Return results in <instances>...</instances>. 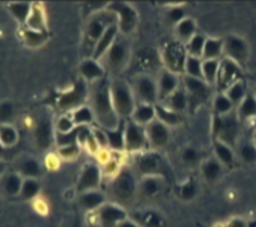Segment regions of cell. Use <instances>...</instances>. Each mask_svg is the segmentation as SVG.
Returning a JSON list of instances; mask_svg holds the SVG:
<instances>
[{"label":"cell","mask_w":256,"mask_h":227,"mask_svg":"<svg viewBox=\"0 0 256 227\" xmlns=\"http://www.w3.org/2000/svg\"><path fill=\"white\" fill-rule=\"evenodd\" d=\"M92 109H93L96 121L103 130L118 129L121 120L114 111L111 98V87L106 81L96 84L92 93Z\"/></svg>","instance_id":"cell-1"},{"label":"cell","mask_w":256,"mask_h":227,"mask_svg":"<svg viewBox=\"0 0 256 227\" xmlns=\"http://www.w3.org/2000/svg\"><path fill=\"white\" fill-rule=\"evenodd\" d=\"M110 87H111L112 103L118 118L121 121H125L129 117L132 118L136 105L133 91L129 85L122 80H114L112 81V84H110Z\"/></svg>","instance_id":"cell-2"},{"label":"cell","mask_w":256,"mask_h":227,"mask_svg":"<svg viewBox=\"0 0 256 227\" xmlns=\"http://www.w3.org/2000/svg\"><path fill=\"white\" fill-rule=\"evenodd\" d=\"M241 77V67L233 60L223 59L220 62L219 72H218L216 87L219 91L228 90L233 84L238 82Z\"/></svg>","instance_id":"cell-3"},{"label":"cell","mask_w":256,"mask_h":227,"mask_svg":"<svg viewBox=\"0 0 256 227\" xmlns=\"http://www.w3.org/2000/svg\"><path fill=\"white\" fill-rule=\"evenodd\" d=\"M107 8L111 12L118 14V30L121 32L128 35L134 30L136 21H138V15L132 6L125 3H121V1H114L110 5H107Z\"/></svg>","instance_id":"cell-4"},{"label":"cell","mask_w":256,"mask_h":227,"mask_svg":"<svg viewBox=\"0 0 256 227\" xmlns=\"http://www.w3.org/2000/svg\"><path fill=\"white\" fill-rule=\"evenodd\" d=\"M86 85H85V81L84 80H80L78 81L74 87L70 91L67 93L62 94L58 100V107L60 109H78V107H82V103H84L85 98H86Z\"/></svg>","instance_id":"cell-5"},{"label":"cell","mask_w":256,"mask_h":227,"mask_svg":"<svg viewBox=\"0 0 256 227\" xmlns=\"http://www.w3.org/2000/svg\"><path fill=\"white\" fill-rule=\"evenodd\" d=\"M136 180L129 171H121L112 184L114 195L120 201H129L136 193Z\"/></svg>","instance_id":"cell-6"},{"label":"cell","mask_w":256,"mask_h":227,"mask_svg":"<svg viewBox=\"0 0 256 227\" xmlns=\"http://www.w3.org/2000/svg\"><path fill=\"white\" fill-rule=\"evenodd\" d=\"M148 138L143 126L129 121L125 127V149L130 152H136L146 147Z\"/></svg>","instance_id":"cell-7"},{"label":"cell","mask_w":256,"mask_h":227,"mask_svg":"<svg viewBox=\"0 0 256 227\" xmlns=\"http://www.w3.org/2000/svg\"><path fill=\"white\" fill-rule=\"evenodd\" d=\"M224 53L228 59L233 60L241 66L242 63L246 62L248 58V46L241 37L234 35L228 36L224 40Z\"/></svg>","instance_id":"cell-8"},{"label":"cell","mask_w":256,"mask_h":227,"mask_svg":"<svg viewBox=\"0 0 256 227\" xmlns=\"http://www.w3.org/2000/svg\"><path fill=\"white\" fill-rule=\"evenodd\" d=\"M98 217L102 227H118L121 222L128 220V213L118 206L104 204L98 210Z\"/></svg>","instance_id":"cell-9"},{"label":"cell","mask_w":256,"mask_h":227,"mask_svg":"<svg viewBox=\"0 0 256 227\" xmlns=\"http://www.w3.org/2000/svg\"><path fill=\"white\" fill-rule=\"evenodd\" d=\"M108 67L114 71H120L122 67H125L128 59H129V48L125 41L116 40L110 48V50L106 54Z\"/></svg>","instance_id":"cell-10"},{"label":"cell","mask_w":256,"mask_h":227,"mask_svg":"<svg viewBox=\"0 0 256 227\" xmlns=\"http://www.w3.org/2000/svg\"><path fill=\"white\" fill-rule=\"evenodd\" d=\"M164 59L168 64L169 71L176 73V72L184 69L187 55L180 44H170L166 46L165 51H164Z\"/></svg>","instance_id":"cell-11"},{"label":"cell","mask_w":256,"mask_h":227,"mask_svg":"<svg viewBox=\"0 0 256 227\" xmlns=\"http://www.w3.org/2000/svg\"><path fill=\"white\" fill-rule=\"evenodd\" d=\"M136 93L139 98L142 99L144 104H154L158 99V87L157 84L150 76H139L136 81Z\"/></svg>","instance_id":"cell-12"},{"label":"cell","mask_w":256,"mask_h":227,"mask_svg":"<svg viewBox=\"0 0 256 227\" xmlns=\"http://www.w3.org/2000/svg\"><path fill=\"white\" fill-rule=\"evenodd\" d=\"M100 183V170L96 165H88L82 170L78 183V192L82 194L85 192L96 190Z\"/></svg>","instance_id":"cell-13"},{"label":"cell","mask_w":256,"mask_h":227,"mask_svg":"<svg viewBox=\"0 0 256 227\" xmlns=\"http://www.w3.org/2000/svg\"><path fill=\"white\" fill-rule=\"evenodd\" d=\"M138 168L146 176H157L162 172L164 162L157 153H144L138 158Z\"/></svg>","instance_id":"cell-14"},{"label":"cell","mask_w":256,"mask_h":227,"mask_svg":"<svg viewBox=\"0 0 256 227\" xmlns=\"http://www.w3.org/2000/svg\"><path fill=\"white\" fill-rule=\"evenodd\" d=\"M146 132H147L148 141L154 147L162 148L169 143V127L161 121L154 120V122L150 123L146 129Z\"/></svg>","instance_id":"cell-15"},{"label":"cell","mask_w":256,"mask_h":227,"mask_svg":"<svg viewBox=\"0 0 256 227\" xmlns=\"http://www.w3.org/2000/svg\"><path fill=\"white\" fill-rule=\"evenodd\" d=\"M118 23H114L104 31L103 36L100 37L96 44V48H94L93 51V59L98 60L107 54V51L110 50V48L112 46L114 41H116V37H118Z\"/></svg>","instance_id":"cell-16"},{"label":"cell","mask_w":256,"mask_h":227,"mask_svg":"<svg viewBox=\"0 0 256 227\" xmlns=\"http://www.w3.org/2000/svg\"><path fill=\"white\" fill-rule=\"evenodd\" d=\"M178 76L174 72L169 71V69H165V71L161 72L160 78H158V99L164 100V99H168L172 95L174 91L179 89L178 87Z\"/></svg>","instance_id":"cell-17"},{"label":"cell","mask_w":256,"mask_h":227,"mask_svg":"<svg viewBox=\"0 0 256 227\" xmlns=\"http://www.w3.org/2000/svg\"><path fill=\"white\" fill-rule=\"evenodd\" d=\"M80 75L84 78V81H100L104 76V69L100 66L98 60L89 58V59L82 60L80 67H78Z\"/></svg>","instance_id":"cell-18"},{"label":"cell","mask_w":256,"mask_h":227,"mask_svg":"<svg viewBox=\"0 0 256 227\" xmlns=\"http://www.w3.org/2000/svg\"><path fill=\"white\" fill-rule=\"evenodd\" d=\"M183 84L193 96H197L198 99H204L208 96L210 87L204 78L190 77V76L186 75L183 77Z\"/></svg>","instance_id":"cell-19"},{"label":"cell","mask_w":256,"mask_h":227,"mask_svg":"<svg viewBox=\"0 0 256 227\" xmlns=\"http://www.w3.org/2000/svg\"><path fill=\"white\" fill-rule=\"evenodd\" d=\"M106 198L98 190H90V192H85L80 194L78 202L84 207L85 210L93 211V210H100V207L104 206Z\"/></svg>","instance_id":"cell-20"},{"label":"cell","mask_w":256,"mask_h":227,"mask_svg":"<svg viewBox=\"0 0 256 227\" xmlns=\"http://www.w3.org/2000/svg\"><path fill=\"white\" fill-rule=\"evenodd\" d=\"M154 118H156L154 105L144 104V103L140 105H136V111H134L133 116H132V121L140 126H148L151 122H154Z\"/></svg>","instance_id":"cell-21"},{"label":"cell","mask_w":256,"mask_h":227,"mask_svg":"<svg viewBox=\"0 0 256 227\" xmlns=\"http://www.w3.org/2000/svg\"><path fill=\"white\" fill-rule=\"evenodd\" d=\"M125 121H121L118 129L106 130L107 138H108V147L114 150L125 149Z\"/></svg>","instance_id":"cell-22"},{"label":"cell","mask_w":256,"mask_h":227,"mask_svg":"<svg viewBox=\"0 0 256 227\" xmlns=\"http://www.w3.org/2000/svg\"><path fill=\"white\" fill-rule=\"evenodd\" d=\"M237 134L238 127L236 121L233 118H230V117L223 118V127H222L219 135H218V138L220 139V141L226 143V145L233 144L236 141V138H237Z\"/></svg>","instance_id":"cell-23"},{"label":"cell","mask_w":256,"mask_h":227,"mask_svg":"<svg viewBox=\"0 0 256 227\" xmlns=\"http://www.w3.org/2000/svg\"><path fill=\"white\" fill-rule=\"evenodd\" d=\"M35 138H36L38 145L42 149H46V148L50 147L53 136H52L50 122L48 120L40 121L36 127V131H35Z\"/></svg>","instance_id":"cell-24"},{"label":"cell","mask_w":256,"mask_h":227,"mask_svg":"<svg viewBox=\"0 0 256 227\" xmlns=\"http://www.w3.org/2000/svg\"><path fill=\"white\" fill-rule=\"evenodd\" d=\"M136 217H134V221L142 227H164L162 217L158 213L152 212V211H146V212L136 213Z\"/></svg>","instance_id":"cell-25"},{"label":"cell","mask_w":256,"mask_h":227,"mask_svg":"<svg viewBox=\"0 0 256 227\" xmlns=\"http://www.w3.org/2000/svg\"><path fill=\"white\" fill-rule=\"evenodd\" d=\"M26 23L28 26V30L46 32V15H44V10H42V6L32 5L30 17H28Z\"/></svg>","instance_id":"cell-26"},{"label":"cell","mask_w":256,"mask_h":227,"mask_svg":"<svg viewBox=\"0 0 256 227\" xmlns=\"http://www.w3.org/2000/svg\"><path fill=\"white\" fill-rule=\"evenodd\" d=\"M104 22L106 18L103 17V15H98V17L93 18V19L89 22V24H88V36L90 37V40L96 41H96L102 37L104 31L111 26V24H106Z\"/></svg>","instance_id":"cell-27"},{"label":"cell","mask_w":256,"mask_h":227,"mask_svg":"<svg viewBox=\"0 0 256 227\" xmlns=\"http://www.w3.org/2000/svg\"><path fill=\"white\" fill-rule=\"evenodd\" d=\"M224 51V41L219 39H206L205 48L202 58L204 60L218 59L219 55Z\"/></svg>","instance_id":"cell-28"},{"label":"cell","mask_w":256,"mask_h":227,"mask_svg":"<svg viewBox=\"0 0 256 227\" xmlns=\"http://www.w3.org/2000/svg\"><path fill=\"white\" fill-rule=\"evenodd\" d=\"M154 109H156L157 120L165 123L166 126H175L182 121L180 114L178 112L172 111L169 108L162 107V105H154Z\"/></svg>","instance_id":"cell-29"},{"label":"cell","mask_w":256,"mask_h":227,"mask_svg":"<svg viewBox=\"0 0 256 227\" xmlns=\"http://www.w3.org/2000/svg\"><path fill=\"white\" fill-rule=\"evenodd\" d=\"M220 62L218 59L202 60V76L208 85H216Z\"/></svg>","instance_id":"cell-30"},{"label":"cell","mask_w":256,"mask_h":227,"mask_svg":"<svg viewBox=\"0 0 256 227\" xmlns=\"http://www.w3.org/2000/svg\"><path fill=\"white\" fill-rule=\"evenodd\" d=\"M31 9H32V5L30 3H26V1H21V3H10L8 5V10L10 12V14L20 21L21 23H24L28 22V17H30Z\"/></svg>","instance_id":"cell-31"},{"label":"cell","mask_w":256,"mask_h":227,"mask_svg":"<svg viewBox=\"0 0 256 227\" xmlns=\"http://www.w3.org/2000/svg\"><path fill=\"white\" fill-rule=\"evenodd\" d=\"M94 120H96V117H94L92 107H88V105H82V107H78V109H75V111H74L72 121L75 125L86 126V123H92Z\"/></svg>","instance_id":"cell-32"},{"label":"cell","mask_w":256,"mask_h":227,"mask_svg":"<svg viewBox=\"0 0 256 227\" xmlns=\"http://www.w3.org/2000/svg\"><path fill=\"white\" fill-rule=\"evenodd\" d=\"M214 150L218 159H219L222 163H224V165L226 166L232 165L233 161H234V154H233L232 149H230L226 143L216 140L214 143Z\"/></svg>","instance_id":"cell-33"},{"label":"cell","mask_w":256,"mask_h":227,"mask_svg":"<svg viewBox=\"0 0 256 227\" xmlns=\"http://www.w3.org/2000/svg\"><path fill=\"white\" fill-rule=\"evenodd\" d=\"M168 102H169V104H168L169 109L179 113L187 107V95L184 93V90L178 89L168 98Z\"/></svg>","instance_id":"cell-34"},{"label":"cell","mask_w":256,"mask_h":227,"mask_svg":"<svg viewBox=\"0 0 256 227\" xmlns=\"http://www.w3.org/2000/svg\"><path fill=\"white\" fill-rule=\"evenodd\" d=\"M206 39L200 33H196L193 36L192 39L188 41L187 44V51L188 55H192V57L196 58H202V54H204V48H205Z\"/></svg>","instance_id":"cell-35"},{"label":"cell","mask_w":256,"mask_h":227,"mask_svg":"<svg viewBox=\"0 0 256 227\" xmlns=\"http://www.w3.org/2000/svg\"><path fill=\"white\" fill-rule=\"evenodd\" d=\"M184 71H186V75L190 76V77L204 78V76H202L201 58H196V57H192V55H187V59H186V66H184Z\"/></svg>","instance_id":"cell-36"},{"label":"cell","mask_w":256,"mask_h":227,"mask_svg":"<svg viewBox=\"0 0 256 227\" xmlns=\"http://www.w3.org/2000/svg\"><path fill=\"white\" fill-rule=\"evenodd\" d=\"M196 24L190 18H184L183 21L176 24V32L182 40H188L190 41L193 36L196 35Z\"/></svg>","instance_id":"cell-37"},{"label":"cell","mask_w":256,"mask_h":227,"mask_svg":"<svg viewBox=\"0 0 256 227\" xmlns=\"http://www.w3.org/2000/svg\"><path fill=\"white\" fill-rule=\"evenodd\" d=\"M22 184H24V180H21V177L18 175L14 174H10L8 176H6V179L3 181L4 189H6V192L10 195L21 194Z\"/></svg>","instance_id":"cell-38"},{"label":"cell","mask_w":256,"mask_h":227,"mask_svg":"<svg viewBox=\"0 0 256 227\" xmlns=\"http://www.w3.org/2000/svg\"><path fill=\"white\" fill-rule=\"evenodd\" d=\"M240 116L242 118H250L256 116V96L246 95L240 105Z\"/></svg>","instance_id":"cell-39"},{"label":"cell","mask_w":256,"mask_h":227,"mask_svg":"<svg viewBox=\"0 0 256 227\" xmlns=\"http://www.w3.org/2000/svg\"><path fill=\"white\" fill-rule=\"evenodd\" d=\"M226 95L228 96L230 100H232L233 104L242 103V100L246 98V90H244V85L242 84L241 81H238V82L233 84L232 86L226 90Z\"/></svg>","instance_id":"cell-40"},{"label":"cell","mask_w":256,"mask_h":227,"mask_svg":"<svg viewBox=\"0 0 256 227\" xmlns=\"http://www.w3.org/2000/svg\"><path fill=\"white\" fill-rule=\"evenodd\" d=\"M24 40L28 46H40L46 41V32L26 30L24 32Z\"/></svg>","instance_id":"cell-41"},{"label":"cell","mask_w":256,"mask_h":227,"mask_svg":"<svg viewBox=\"0 0 256 227\" xmlns=\"http://www.w3.org/2000/svg\"><path fill=\"white\" fill-rule=\"evenodd\" d=\"M40 186L35 179H26L24 180L21 189V195L24 199H32L39 194Z\"/></svg>","instance_id":"cell-42"},{"label":"cell","mask_w":256,"mask_h":227,"mask_svg":"<svg viewBox=\"0 0 256 227\" xmlns=\"http://www.w3.org/2000/svg\"><path fill=\"white\" fill-rule=\"evenodd\" d=\"M78 129H75L74 131L67 132V134L57 132V135H56V143H57L58 148L75 145V144H78Z\"/></svg>","instance_id":"cell-43"},{"label":"cell","mask_w":256,"mask_h":227,"mask_svg":"<svg viewBox=\"0 0 256 227\" xmlns=\"http://www.w3.org/2000/svg\"><path fill=\"white\" fill-rule=\"evenodd\" d=\"M214 108L218 114H228L232 111L233 103L226 94H218L214 100Z\"/></svg>","instance_id":"cell-44"},{"label":"cell","mask_w":256,"mask_h":227,"mask_svg":"<svg viewBox=\"0 0 256 227\" xmlns=\"http://www.w3.org/2000/svg\"><path fill=\"white\" fill-rule=\"evenodd\" d=\"M17 139H18V135H17L16 129L6 125L2 126V129H0V140H2L3 145H6V147L14 145Z\"/></svg>","instance_id":"cell-45"},{"label":"cell","mask_w":256,"mask_h":227,"mask_svg":"<svg viewBox=\"0 0 256 227\" xmlns=\"http://www.w3.org/2000/svg\"><path fill=\"white\" fill-rule=\"evenodd\" d=\"M222 174V166L218 161H208L206 162L205 167H204V175L208 181H215L219 179Z\"/></svg>","instance_id":"cell-46"},{"label":"cell","mask_w":256,"mask_h":227,"mask_svg":"<svg viewBox=\"0 0 256 227\" xmlns=\"http://www.w3.org/2000/svg\"><path fill=\"white\" fill-rule=\"evenodd\" d=\"M142 188L146 195H148V197H154L157 193L160 192V183L156 179V176H147L143 180Z\"/></svg>","instance_id":"cell-47"},{"label":"cell","mask_w":256,"mask_h":227,"mask_svg":"<svg viewBox=\"0 0 256 227\" xmlns=\"http://www.w3.org/2000/svg\"><path fill=\"white\" fill-rule=\"evenodd\" d=\"M142 53L143 54H140V60H139V63H136V66L142 67V68L146 69V71H151V69H154L157 64L154 53L148 50L142 51Z\"/></svg>","instance_id":"cell-48"},{"label":"cell","mask_w":256,"mask_h":227,"mask_svg":"<svg viewBox=\"0 0 256 227\" xmlns=\"http://www.w3.org/2000/svg\"><path fill=\"white\" fill-rule=\"evenodd\" d=\"M22 174H24L26 176H28V179H32V177L38 176L40 172L39 163L35 161H26L24 163H22L21 166Z\"/></svg>","instance_id":"cell-49"},{"label":"cell","mask_w":256,"mask_h":227,"mask_svg":"<svg viewBox=\"0 0 256 227\" xmlns=\"http://www.w3.org/2000/svg\"><path fill=\"white\" fill-rule=\"evenodd\" d=\"M75 123H74V121L71 120V118H68V117L64 116L60 117V120H58V123H57V130L58 132H62V134H67V132H71L75 130Z\"/></svg>","instance_id":"cell-50"},{"label":"cell","mask_w":256,"mask_h":227,"mask_svg":"<svg viewBox=\"0 0 256 227\" xmlns=\"http://www.w3.org/2000/svg\"><path fill=\"white\" fill-rule=\"evenodd\" d=\"M78 152H80V148H78V144H75V145H70V147L60 148V157L66 159L75 158V157L78 156Z\"/></svg>","instance_id":"cell-51"},{"label":"cell","mask_w":256,"mask_h":227,"mask_svg":"<svg viewBox=\"0 0 256 227\" xmlns=\"http://www.w3.org/2000/svg\"><path fill=\"white\" fill-rule=\"evenodd\" d=\"M92 134H93L94 139L98 143V145L102 148H106L108 145V138H107V134H106V130L103 129H93L92 130Z\"/></svg>","instance_id":"cell-52"},{"label":"cell","mask_w":256,"mask_h":227,"mask_svg":"<svg viewBox=\"0 0 256 227\" xmlns=\"http://www.w3.org/2000/svg\"><path fill=\"white\" fill-rule=\"evenodd\" d=\"M242 158L246 162H255L256 161V147L254 145H244L241 149Z\"/></svg>","instance_id":"cell-53"},{"label":"cell","mask_w":256,"mask_h":227,"mask_svg":"<svg viewBox=\"0 0 256 227\" xmlns=\"http://www.w3.org/2000/svg\"><path fill=\"white\" fill-rule=\"evenodd\" d=\"M180 195L186 201H190L194 195H196V186L193 185L192 183H187L186 185L182 186Z\"/></svg>","instance_id":"cell-54"},{"label":"cell","mask_w":256,"mask_h":227,"mask_svg":"<svg viewBox=\"0 0 256 227\" xmlns=\"http://www.w3.org/2000/svg\"><path fill=\"white\" fill-rule=\"evenodd\" d=\"M13 105L8 102L2 103V122H6L12 118Z\"/></svg>","instance_id":"cell-55"},{"label":"cell","mask_w":256,"mask_h":227,"mask_svg":"<svg viewBox=\"0 0 256 227\" xmlns=\"http://www.w3.org/2000/svg\"><path fill=\"white\" fill-rule=\"evenodd\" d=\"M169 19L175 23H179L184 19V9L179 8V6H175L169 12Z\"/></svg>","instance_id":"cell-56"},{"label":"cell","mask_w":256,"mask_h":227,"mask_svg":"<svg viewBox=\"0 0 256 227\" xmlns=\"http://www.w3.org/2000/svg\"><path fill=\"white\" fill-rule=\"evenodd\" d=\"M183 159L188 163H192L197 159V153L193 149H186L183 153Z\"/></svg>","instance_id":"cell-57"},{"label":"cell","mask_w":256,"mask_h":227,"mask_svg":"<svg viewBox=\"0 0 256 227\" xmlns=\"http://www.w3.org/2000/svg\"><path fill=\"white\" fill-rule=\"evenodd\" d=\"M226 227H248V225L242 219H233L228 222Z\"/></svg>","instance_id":"cell-58"},{"label":"cell","mask_w":256,"mask_h":227,"mask_svg":"<svg viewBox=\"0 0 256 227\" xmlns=\"http://www.w3.org/2000/svg\"><path fill=\"white\" fill-rule=\"evenodd\" d=\"M118 227H142L140 226V225H138L136 224V221H134V220H125V221L124 222H121L120 225H118Z\"/></svg>","instance_id":"cell-59"},{"label":"cell","mask_w":256,"mask_h":227,"mask_svg":"<svg viewBox=\"0 0 256 227\" xmlns=\"http://www.w3.org/2000/svg\"><path fill=\"white\" fill-rule=\"evenodd\" d=\"M108 166H116L118 163L116 162H111V163H107ZM116 170V167H110V168H106V171H108V172H114V171Z\"/></svg>","instance_id":"cell-60"},{"label":"cell","mask_w":256,"mask_h":227,"mask_svg":"<svg viewBox=\"0 0 256 227\" xmlns=\"http://www.w3.org/2000/svg\"><path fill=\"white\" fill-rule=\"evenodd\" d=\"M255 147H256V136H255Z\"/></svg>","instance_id":"cell-61"}]
</instances>
